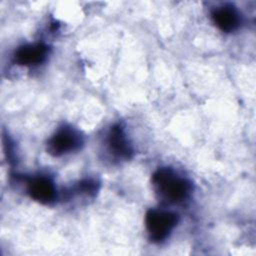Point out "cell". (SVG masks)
<instances>
[{"instance_id": "cell-1", "label": "cell", "mask_w": 256, "mask_h": 256, "mask_svg": "<svg viewBox=\"0 0 256 256\" xmlns=\"http://www.w3.org/2000/svg\"><path fill=\"white\" fill-rule=\"evenodd\" d=\"M152 185L163 201L171 204L187 200L192 193L191 181L171 167H160L152 175Z\"/></svg>"}, {"instance_id": "cell-2", "label": "cell", "mask_w": 256, "mask_h": 256, "mask_svg": "<svg viewBox=\"0 0 256 256\" xmlns=\"http://www.w3.org/2000/svg\"><path fill=\"white\" fill-rule=\"evenodd\" d=\"M178 220V214L173 211L164 208L148 210L145 216V226L149 239L154 243L164 241L175 229Z\"/></svg>"}, {"instance_id": "cell-3", "label": "cell", "mask_w": 256, "mask_h": 256, "mask_svg": "<svg viewBox=\"0 0 256 256\" xmlns=\"http://www.w3.org/2000/svg\"><path fill=\"white\" fill-rule=\"evenodd\" d=\"M83 144L84 136L77 128L63 125L47 140L46 150L50 155L60 157L79 150Z\"/></svg>"}, {"instance_id": "cell-4", "label": "cell", "mask_w": 256, "mask_h": 256, "mask_svg": "<svg viewBox=\"0 0 256 256\" xmlns=\"http://www.w3.org/2000/svg\"><path fill=\"white\" fill-rule=\"evenodd\" d=\"M105 148L110 157L117 161H126L133 156V147L120 124L111 126L105 137Z\"/></svg>"}, {"instance_id": "cell-5", "label": "cell", "mask_w": 256, "mask_h": 256, "mask_svg": "<svg viewBox=\"0 0 256 256\" xmlns=\"http://www.w3.org/2000/svg\"><path fill=\"white\" fill-rule=\"evenodd\" d=\"M26 187L28 195L41 204H50L57 198L56 186L49 176H32L27 179Z\"/></svg>"}, {"instance_id": "cell-6", "label": "cell", "mask_w": 256, "mask_h": 256, "mask_svg": "<svg viewBox=\"0 0 256 256\" xmlns=\"http://www.w3.org/2000/svg\"><path fill=\"white\" fill-rule=\"evenodd\" d=\"M211 19L215 26L225 33L236 31L242 22L240 12L231 3H223L214 7L211 11Z\"/></svg>"}, {"instance_id": "cell-7", "label": "cell", "mask_w": 256, "mask_h": 256, "mask_svg": "<svg viewBox=\"0 0 256 256\" xmlns=\"http://www.w3.org/2000/svg\"><path fill=\"white\" fill-rule=\"evenodd\" d=\"M48 47L44 43H29L20 46L14 53V62L20 66H37L46 60Z\"/></svg>"}]
</instances>
